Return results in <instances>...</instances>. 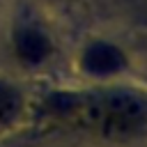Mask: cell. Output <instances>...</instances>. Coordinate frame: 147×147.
I'll return each mask as SVG.
<instances>
[{
    "label": "cell",
    "instance_id": "6da1fadb",
    "mask_svg": "<svg viewBox=\"0 0 147 147\" xmlns=\"http://www.w3.org/2000/svg\"><path fill=\"white\" fill-rule=\"evenodd\" d=\"M62 119L78 129L117 136V133H131L140 124L142 108L131 99L99 96V99H85L67 106L62 110Z\"/></svg>",
    "mask_w": 147,
    "mask_h": 147
}]
</instances>
